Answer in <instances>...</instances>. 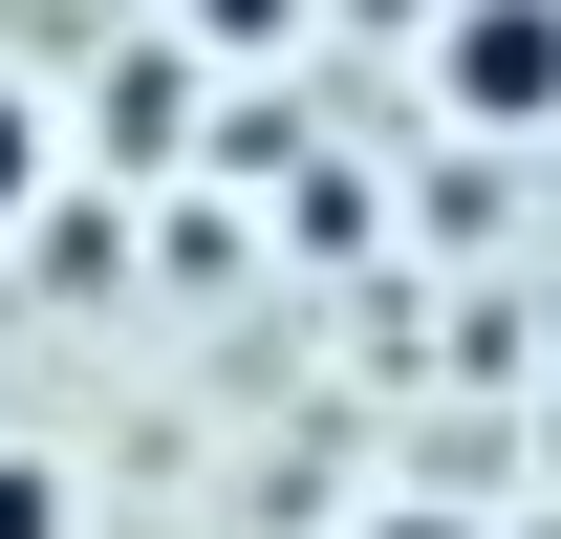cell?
I'll return each instance as SVG.
<instances>
[{
	"instance_id": "cell-4",
	"label": "cell",
	"mask_w": 561,
	"mask_h": 539,
	"mask_svg": "<svg viewBox=\"0 0 561 539\" xmlns=\"http://www.w3.org/2000/svg\"><path fill=\"white\" fill-rule=\"evenodd\" d=\"M367 539H476V518H432V496H389V518H367Z\"/></svg>"
},
{
	"instance_id": "cell-1",
	"label": "cell",
	"mask_w": 561,
	"mask_h": 539,
	"mask_svg": "<svg viewBox=\"0 0 561 539\" xmlns=\"http://www.w3.org/2000/svg\"><path fill=\"white\" fill-rule=\"evenodd\" d=\"M432 108L454 130H561V0H454L432 22Z\"/></svg>"
},
{
	"instance_id": "cell-2",
	"label": "cell",
	"mask_w": 561,
	"mask_h": 539,
	"mask_svg": "<svg viewBox=\"0 0 561 539\" xmlns=\"http://www.w3.org/2000/svg\"><path fill=\"white\" fill-rule=\"evenodd\" d=\"M44 195H66V108H44V87H0V238H22Z\"/></svg>"
},
{
	"instance_id": "cell-3",
	"label": "cell",
	"mask_w": 561,
	"mask_h": 539,
	"mask_svg": "<svg viewBox=\"0 0 561 539\" xmlns=\"http://www.w3.org/2000/svg\"><path fill=\"white\" fill-rule=\"evenodd\" d=\"M0 539H66V474L44 454H0Z\"/></svg>"
}]
</instances>
